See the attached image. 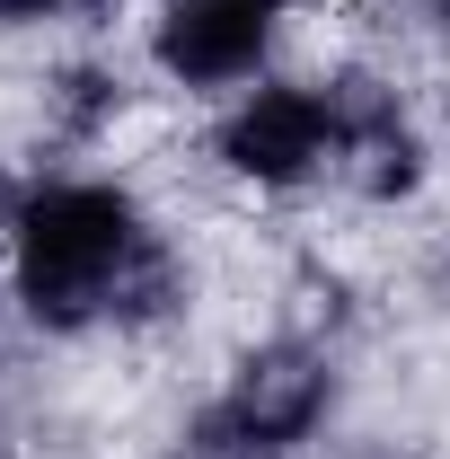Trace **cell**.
<instances>
[{"instance_id":"6","label":"cell","mask_w":450,"mask_h":459,"mask_svg":"<svg viewBox=\"0 0 450 459\" xmlns=\"http://www.w3.org/2000/svg\"><path fill=\"white\" fill-rule=\"evenodd\" d=\"M115 9L124 0H0V36H45V27L98 36V27H115Z\"/></svg>"},{"instance_id":"5","label":"cell","mask_w":450,"mask_h":459,"mask_svg":"<svg viewBox=\"0 0 450 459\" xmlns=\"http://www.w3.org/2000/svg\"><path fill=\"white\" fill-rule=\"evenodd\" d=\"M142 62L98 45V36H80V45H62L27 71V151H36V169H71V160H98L115 151V133L142 115Z\"/></svg>"},{"instance_id":"7","label":"cell","mask_w":450,"mask_h":459,"mask_svg":"<svg viewBox=\"0 0 450 459\" xmlns=\"http://www.w3.org/2000/svg\"><path fill=\"white\" fill-rule=\"evenodd\" d=\"M27 186H36V160L0 151V247H9V230H18V212H27Z\"/></svg>"},{"instance_id":"3","label":"cell","mask_w":450,"mask_h":459,"mask_svg":"<svg viewBox=\"0 0 450 459\" xmlns=\"http://www.w3.org/2000/svg\"><path fill=\"white\" fill-rule=\"evenodd\" d=\"M336 107H327V80L318 71H265L256 89H238L221 107L203 115V142H195V160L203 177L238 195V204H309V195H327L336 186Z\"/></svg>"},{"instance_id":"8","label":"cell","mask_w":450,"mask_h":459,"mask_svg":"<svg viewBox=\"0 0 450 459\" xmlns=\"http://www.w3.org/2000/svg\"><path fill=\"white\" fill-rule=\"evenodd\" d=\"M27 344V318H18V300H9V274H0V371H9V353Z\"/></svg>"},{"instance_id":"9","label":"cell","mask_w":450,"mask_h":459,"mask_svg":"<svg viewBox=\"0 0 450 459\" xmlns=\"http://www.w3.org/2000/svg\"><path fill=\"white\" fill-rule=\"evenodd\" d=\"M433 133H442V151H450V80H442V107H433Z\"/></svg>"},{"instance_id":"1","label":"cell","mask_w":450,"mask_h":459,"mask_svg":"<svg viewBox=\"0 0 450 459\" xmlns=\"http://www.w3.org/2000/svg\"><path fill=\"white\" fill-rule=\"evenodd\" d=\"M169 230L177 221L151 204V186L133 169H98V160L36 169L27 212H18L9 247H0V274H9V300H18L27 336L36 344H107L124 283L151 265V247Z\"/></svg>"},{"instance_id":"2","label":"cell","mask_w":450,"mask_h":459,"mask_svg":"<svg viewBox=\"0 0 450 459\" xmlns=\"http://www.w3.org/2000/svg\"><path fill=\"white\" fill-rule=\"evenodd\" d=\"M344 415V344L300 336V327H247L229 336L212 389L186 406L177 442L238 459H300L336 433Z\"/></svg>"},{"instance_id":"4","label":"cell","mask_w":450,"mask_h":459,"mask_svg":"<svg viewBox=\"0 0 450 459\" xmlns=\"http://www.w3.org/2000/svg\"><path fill=\"white\" fill-rule=\"evenodd\" d=\"M291 27L274 0H142L133 27V62L151 71V89H169L186 107H221L238 89H256L265 71H282Z\"/></svg>"}]
</instances>
